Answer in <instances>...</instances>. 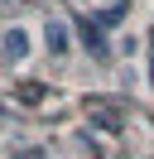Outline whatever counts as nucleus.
Here are the masks:
<instances>
[{
  "instance_id": "5",
  "label": "nucleus",
  "mask_w": 154,
  "mask_h": 159,
  "mask_svg": "<svg viewBox=\"0 0 154 159\" xmlns=\"http://www.w3.org/2000/svg\"><path fill=\"white\" fill-rule=\"evenodd\" d=\"M149 87H154V63H149Z\"/></svg>"
},
{
  "instance_id": "3",
  "label": "nucleus",
  "mask_w": 154,
  "mask_h": 159,
  "mask_svg": "<svg viewBox=\"0 0 154 159\" xmlns=\"http://www.w3.org/2000/svg\"><path fill=\"white\" fill-rule=\"evenodd\" d=\"M5 53L19 63V58L29 53V34H24V29H10V34H5Z\"/></svg>"
},
{
  "instance_id": "1",
  "label": "nucleus",
  "mask_w": 154,
  "mask_h": 159,
  "mask_svg": "<svg viewBox=\"0 0 154 159\" xmlns=\"http://www.w3.org/2000/svg\"><path fill=\"white\" fill-rule=\"evenodd\" d=\"M77 29H82V43H87V53H92V58H106V53H111V48H106V24H96V20H82V24H77Z\"/></svg>"
},
{
  "instance_id": "6",
  "label": "nucleus",
  "mask_w": 154,
  "mask_h": 159,
  "mask_svg": "<svg viewBox=\"0 0 154 159\" xmlns=\"http://www.w3.org/2000/svg\"><path fill=\"white\" fill-rule=\"evenodd\" d=\"M149 39H154V34H149Z\"/></svg>"
},
{
  "instance_id": "2",
  "label": "nucleus",
  "mask_w": 154,
  "mask_h": 159,
  "mask_svg": "<svg viewBox=\"0 0 154 159\" xmlns=\"http://www.w3.org/2000/svg\"><path fill=\"white\" fill-rule=\"evenodd\" d=\"M43 39H48L53 53H63V48H67V24H63V20H48V24H43Z\"/></svg>"
},
{
  "instance_id": "4",
  "label": "nucleus",
  "mask_w": 154,
  "mask_h": 159,
  "mask_svg": "<svg viewBox=\"0 0 154 159\" xmlns=\"http://www.w3.org/2000/svg\"><path fill=\"white\" fill-rule=\"evenodd\" d=\"M15 159H43V149H24V154H15Z\"/></svg>"
}]
</instances>
